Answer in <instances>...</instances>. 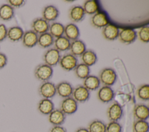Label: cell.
<instances>
[{
    "label": "cell",
    "mask_w": 149,
    "mask_h": 132,
    "mask_svg": "<svg viewBox=\"0 0 149 132\" xmlns=\"http://www.w3.org/2000/svg\"><path fill=\"white\" fill-rule=\"evenodd\" d=\"M52 68L46 64L39 65L34 71L35 77L38 80L42 81H47L52 77Z\"/></svg>",
    "instance_id": "cell-1"
},
{
    "label": "cell",
    "mask_w": 149,
    "mask_h": 132,
    "mask_svg": "<svg viewBox=\"0 0 149 132\" xmlns=\"http://www.w3.org/2000/svg\"><path fill=\"white\" fill-rule=\"evenodd\" d=\"M117 75L111 68H105L100 73V81L106 86H111L116 81Z\"/></svg>",
    "instance_id": "cell-2"
},
{
    "label": "cell",
    "mask_w": 149,
    "mask_h": 132,
    "mask_svg": "<svg viewBox=\"0 0 149 132\" xmlns=\"http://www.w3.org/2000/svg\"><path fill=\"white\" fill-rule=\"evenodd\" d=\"M38 91L44 98L50 99L54 97L56 93V86L51 82L45 81L40 86Z\"/></svg>",
    "instance_id": "cell-3"
},
{
    "label": "cell",
    "mask_w": 149,
    "mask_h": 132,
    "mask_svg": "<svg viewBox=\"0 0 149 132\" xmlns=\"http://www.w3.org/2000/svg\"><path fill=\"white\" fill-rule=\"evenodd\" d=\"M59 62L61 67L66 71H70L75 69L77 65V58L70 53L63 55L60 59Z\"/></svg>",
    "instance_id": "cell-4"
},
{
    "label": "cell",
    "mask_w": 149,
    "mask_h": 132,
    "mask_svg": "<svg viewBox=\"0 0 149 132\" xmlns=\"http://www.w3.org/2000/svg\"><path fill=\"white\" fill-rule=\"evenodd\" d=\"M77 109V102L72 97L65 98L61 104V110L65 115H72Z\"/></svg>",
    "instance_id": "cell-5"
},
{
    "label": "cell",
    "mask_w": 149,
    "mask_h": 132,
    "mask_svg": "<svg viewBox=\"0 0 149 132\" xmlns=\"http://www.w3.org/2000/svg\"><path fill=\"white\" fill-rule=\"evenodd\" d=\"M123 115V109L120 104L115 102L111 105L107 110V115L111 121L118 122Z\"/></svg>",
    "instance_id": "cell-6"
},
{
    "label": "cell",
    "mask_w": 149,
    "mask_h": 132,
    "mask_svg": "<svg viewBox=\"0 0 149 132\" xmlns=\"http://www.w3.org/2000/svg\"><path fill=\"white\" fill-rule=\"evenodd\" d=\"M61 55L59 52L55 49L52 48L48 49L44 54V59L45 64L52 67L55 66L59 62Z\"/></svg>",
    "instance_id": "cell-7"
},
{
    "label": "cell",
    "mask_w": 149,
    "mask_h": 132,
    "mask_svg": "<svg viewBox=\"0 0 149 132\" xmlns=\"http://www.w3.org/2000/svg\"><path fill=\"white\" fill-rule=\"evenodd\" d=\"M73 98L77 102L83 103L88 100L90 91L83 85H79L73 91Z\"/></svg>",
    "instance_id": "cell-8"
},
{
    "label": "cell",
    "mask_w": 149,
    "mask_h": 132,
    "mask_svg": "<svg viewBox=\"0 0 149 132\" xmlns=\"http://www.w3.org/2000/svg\"><path fill=\"white\" fill-rule=\"evenodd\" d=\"M118 37L120 42L126 44L133 42L137 38L136 32L130 28H124L119 32Z\"/></svg>",
    "instance_id": "cell-9"
},
{
    "label": "cell",
    "mask_w": 149,
    "mask_h": 132,
    "mask_svg": "<svg viewBox=\"0 0 149 132\" xmlns=\"http://www.w3.org/2000/svg\"><path fill=\"white\" fill-rule=\"evenodd\" d=\"M66 115L61 109H54L48 115V120L54 126H61L65 121Z\"/></svg>",
    "instance_id": "cell-10"
},
{
    "label": "cell",
    "mask_w": 149,
    "mask_h": 132,
    "mask_svg": "<svg viewBox=\"0 0 149 132\" xmlns=\"http://www.w3.org/2000/svg\"><path fill=\"white\" fill-rule=\"evenodd\" d=\"M97 97L101 102L108 103L113 99L114 92L111 87L104 85L98 90Z\"/></svg>",
    "instance_id": "cell-11"
},
{
    "label": "cell",
    "mask_w": 149,
    "mask_h": 132,
    "mask_svg": "<svg viewBox=\"0 0 149 132\" xmlns=\"http://www.w3.org/2000/svg\"><path fill=\"white\" fill-rule=\"evenodd\" d=\"M38 35L33 30H27L24 32L22 37L23 45L27 48H32L38 42Z\"/></svg>",
    "instance_id": "cell-12"
},
{
    "label": "cell",
    "mask_w": 149,
    "mask_h": 132,
    "mask_svg": "<svg viewBox=\"0 0 149 132\" xmlns=\"http://www.w3.org/2000/svg\"><path fill=\"white\" fill-rule=\"evenodd\" d=\"M56 91L59 96L66 98L72 95L73 88L69 83L62 81L56 86Z\"/></svg>",
    "instance_id": "cell-13"
},
{
    "label": "cell",
    "mask_w": 149,
    "mask_h": 132,
    "mask_svg": "<svg viewBox=\"0 0 149 132\" xmlns=\"http://www.w3.org/2000/svg\"><path fill=\"white\" fill-rule=\"evenodd\" d=\"M33 31L36 34H43L47 33L49 28V25L48 22L42 18L36 19L31 24Z\"/></svg>",
    "instance_id": "cell-14"
},
{
    "label": "cell",
    "mask_w": 149,
    "mask_h": 132,
    "mask_svg": "<svg viewBox=\"0 0 149 132\" xmlns=\"http://www.w3.org/2000/svg\"><path fill=\"white\" fill-rule=\"evenodd\" d=\"M104 37L109 41H113L118 37V28L112 24H108L102 30Z\"/></svg>",
    "instance_id": "cell-15"
},
{
    "label": "cell",
    "mask_w": 149,
    "mask_h": 132,
    "mask_svg": "<svg viewBox=\"0 0 149 132\" xmlns=\"http://www.w3.org/2000/svg\"><path fill=\"white\" fill-rule=\"evenodd\" d=\"M24 31L19 26H13L8 29L7 38L12 42H17L22 39Z\"/></svg>",
    "instance_id": "cell-16"
},
{
    "label": "cell",
    "mask_w": 149,
    "mask_h": 132,
    "mask_svg": "<svg viewBox=\"0 0 149 132\" xmlns=\"http://www.w3.org/2000/svg\"><path fill=\"white\" fill-rule=\"evenodd\" d=\"M133 114L137 120H146L149 116L148 107L144 104H137L134 108Z\"/></svg>",
    "instance_id": "cell-17"
},
{
    "label": "cell",
    "mask_w": 149,
    "mask_h": 132,
    "mask_svg": "<svg viewBox=\"0 0 149 132\" xmlns=\"http://www.w3.org/2000/svg\"><path fill=\"white\" fill-rule=\"evenodd\" d=\"M92 25L96 28L104 27L109 24L106 15L104 12H97L91 17Z\"/></svg>",
    "instance_id": "cell-18"
},
{
    "label": "cell",
    "mask_w": 149,
    "mask_h": 132,
    "mask_svg": "<svg viewBox=\"0 0 149 132\" xmlns=\"http://www.w3.org/2000/svg\"><path fill=\"white\" fill-rule=\"evenodd\" d=\"M54 109V104L50 99L43 98L38 104V110L42 115H49Z\"/></svg>",
    "instance_id": "cell-19"
},
{
    "label": "cell",
    "mask_w": 149,
    "mask_h": 132,
    "mask_svg": "<svg viewBox=\"0 0 149 132\" xmlns=\"http://www.w3.org/2000/svg\"><path fill=\"white\" fill-rule=\"evenodd\" d=\"M64 33L65 37L69 40L73 41L77 40L80 35V32L78 27L73 23H70L66 25L64 28Z\"/></svg>",
    "instance_id": "cell-20"
},
{
    "label": "cell",
    "mask_w": 149,
    "mask_h": 132,
    "mask_svg": "<svg viewBox=\"0 0 149 132\" xmlns=\"http://www.w3.org/2000/svg\"><path fill=\"white\" fill-rule=\"evenodd\" d=\"M69 49L72 55L74 56H81L86 51V45L81 40H76L70 43Z\"/></svg>",
    "instance_id": "cell-21"
},
{
    "label": "cell",
    "mask_w": 149,
    "mask_h": 132,
    "mask_svg": "<svg viewBox=\"0 0 149 132\" xmlns=\"http://www.w3.org/2000/svg\"><path fill=\"white\" fill-rule=\"evenodd\" d=\"M15 15L14 8L8 3H5L0 6V19L3 21L10 20Z\"/></svg>",
    "instance_id": "cell-22"
},
{
    "label": "cell",
    "mask_w": 149,
    "mask_h": 132,
    "mask_svg": "<svg viewBox=\"0 0 149 132\" xmlns=\"http://www.w3.org/2000/svg\"><path fill=\"white\" fill-rule=\"evenodd\" d=\"M85 12L81 6L72 7L69 11V17L72 21L79 22L82 20L84 17Z\"/></svg>",
    "instance_id": "cell-23"
},
{
    "label": "cell",
    "mask_w": 149,
    "mask_h": 132,
    "mask_svg": "<svg viewBox=\"0 0 149 132\" xmlns=\"http://www.w3.org/2000/svg\"><path fill=\"white\" fill-rule=\"evenodd\" d=\"M59 15V11L57 8L52 5H49L45 7L42 12V16L45 20L54 21Z\"/></svg>",
    "instance_id": "cell-24"
},
{
    "label": "cell",
    "mask_w": 149,
    "mask_h": 132,
    "mask_svg": "<svg viewBox=\"0 0 149 132\" xmlns=\"http://www.w3.org/2000/svg\"><path fill=\"white\" fill-rule=\"evenodd\" d=\"M100 84L99 79L95 76H88L84 80L83 86L88 91L97 90Z\"/></svg>",
    "instance_id": "cell-25"
},
{
    "label": "cell",
    "mask_w": 149,
    "mask_h": 132,
    "mask_svg": "<svg viewBox=\"0 0 149 132\" xmlns=\"http://www.w3.org/2000/svg\"><path fill=\"white\" fill-rule=\"evenodd\" d=\"M81 59L83 63L89 67L95 63L97 57L94 51L92 50H87L82 54Z\"/></svg>",
    "instance_id": "cell-26"
},
{
    "label": "cell",
    "mask_w": 149,
    "mask_h": 132,
    "mask_svg": "<svg viewBox=\"0 0 149 132\" xmlns=\"http://www.w3.org/2000/svg\"><path fill=\"white\" fill-rule=\"evenodd\" d=\"M54 45L55 49L59 51H65L70 48V41L67 39L65 37H60L57 38L54 41Z\"/></svg>",
    "instance_id": "cell-27"
},
{
    "label": "cell",
    "mask_w": 149,
    "mask_h": 132,
    "mask_svg": "<svg viewBox=\"0 0 149 132\" xmlns=\"http://www.w3.org/2000/svg\"><path fill=\"white\" fill-rule=\"evenodd\" d=\"M37 43L42 48H47L54 43V37L49 33L41 34L38 37Z\"/></svg>",
    "instance_id": "cell-28"
},
{
    "label": "cell",
    "mask_w": 149,
    "mask_h": 132,
    "mask_svg": "<svg viewBox=\"0 0 149 132\" xmlns=\"http://www.w3.org/2000/svg\"><path fill=\"white\" fill-rule=\"evenodd\" d=\"M88 132H105L106 124L100 120H94L88 125Z\"/></svg>",
    "instance_id": "cell-29"
},
{
    "label": "cell",
    "mask_w": 149,
    "mask_h": 132,
    "mask_svg": "<svg viewBox=\"0 0 149 132\" xmlns=\"http://www.w3.org/2000/svg\"><path fill=\"white\" fill-rule=\"evenodd\" d=\"M64 26L60 23L55 22L49 26V34L55 38L62 37L64 33Z\"/></svg>",
    "instance_id": "cell-30"
},
{
    "label": "cell",
    "mask_w": 149,
    "mask_h": 132,
    "mask_svg": "<svg viewBox=\"0 0 149 132\" xmlns=\"http://www.w3.org/2000/svg\"><path fill=\"white\" fill-rule=\"evenodd\" d=\"M89 67L84 63H80L75 67V74L76 76L81 79H85L89 76Z\"/></svg>",
    "instance_id": "cell-31"
},
{
    "label": "cell",
    "mask_w": 149,
    "mask_h": 132,
    "mask_svg": "<svg viewBox=\"0 0 149 132\" xmlns=\"http://www.w3.org/2000/svg\"><path fill=\"white\" fill-rule=\"evenodd\" d=\"M83 9L86 13L90 15L94 14L98 10V5L95 1L89 0L84 2Z\"/></svg>",
    "instance_id": "cell-32"
},
{
    "label": "cell",
    "mask_w": 149,
    "mask_h": 132,
    "mask_svg": "<svg viewBox=\"0 0 149 132\" xmlns=\"http://www.w3.org/2000/svg\"><path fill=\"white\" fill-rule=\"evenodd\" d=\"M134 132H148L149 125L146 120H137L133 125Z\"/></svg>",
    "instance_id": "cell-33"
},
{
    "label": "cell",
    "mask_w": 149,
    "mask_h": 132,
    "mask_svg": "<svg viewBox=\"0 0 149 132\" xmlns=\"http://www.w3.org/2000/svg\"><path fill=\"white\" fill-rule=\"evenodd\" d=\"M137 95L138 98L142 101H148L149 99L148 84H143L139 87L137 90Z\"/></svg>",
    "instance_id": "cell-34"
},
{
    "label": "cell",
    "mask_w": 149,
    "mask_h": 132,
    "mask_svg": "<svg viewBox=\"0 0 149 132\" xmlns=\"http://www.w3.org/2000/svg\"><path fill=\"white\" fill-rule=\"evenodd\" d=\"M122 127L118 122L111 121L106 125L105 132H122Z\"/></svg>",
    "instance_id": "cell-35"
},
{
    "label": "cell",
    "mask_w": 149,
    "mask_h": 132,
    "mask_svg": "<svg viewBox=\"0 0 149 132\" xmlns=\"http://www.w3.org/2000/svg\"><path fill=\"white\" fill-rule=\"evenodd\" d=\"M140 40L143 42L147 43L149 41V27L148 26L142 27L138 33Z\"/></svg>",
    "instance_id": "cell-36"
},
{
    "label": "cell",
    "mask_w": 149,
    "mask_h": 132,
    "mask_svg": "<svg viewBox=\"0 0 149 132\" xmlns=\"http://www.w3.org/2000/svg\"><path fill=\"white\" fill-rule=\"evenodd\" d=\"M8 4L12 7L19 8L24 5L25 1L23 0H8Z\"/></svg>",
    "instance_id": "cell-37"
},
{
    "label": "cell",
    "mask_w": 149,
    "mask_h": 132,
    "mask_svg": "<svg viewBox=\"0 0 149 132\" xmlns=\"http://www.w3.org/2000/svg\"><path fill=\"white\" fill-rule=\"evenodd\" d=\"M8 29L4 24H0V42L4 41L7 38Z\"/></svg>",
    "instance_id": "cell-38"
},
{
    "label": "cell",
    "mask_w": 149,
    "mask_h": 132,
    "mask_svg": "<svg viewBox=\"0 0 149 132\" xmlns=\"http://www.w3.org/2000/svg\"><path fill=\"white\" fill-rule=\"evenodd\" d=\"M8 63V58L6 55L2 52H0V69L3 68Z\"/></svg>",
    "instance_id": "cell-39"
},
{
    "label": "cell",
    "mask_w": 149,
    "mask_h": 132,
    "mask_svg": "<svg viewBox=\"0 0 149 132\" xmlns=\"http://www.w3.org/2000/svg\"><path fill=\"white\" fill-rule=\"evenodd\" d=\"M49 132H67L66 129L61 126H54L49 130Z\"/></svg>",
    "instance_id": "cell-40"
},
{
    "label": "cell",
    "mask_w": 149,
    "mask_h": 132,
    "mask_svg": "<svg viewBox=\"0 0 149 132\" xmlns=\"http://www.w3.org/2000/svg\"><path fill=\"white\" fill-rule=\"evenodd\" d=\"M75 132H88L87 129L84 128V127H80L77 129Z\"/></svg>",
    "instance_id": "cell-41"
}]
</instances>
